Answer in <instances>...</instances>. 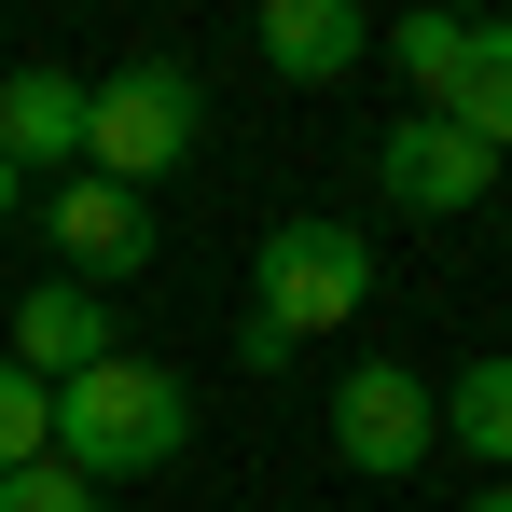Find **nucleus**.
Wrapping results in <instances>:
<instances>
[{
	"label": "nucleus",
	"instance_id": "obj_1",
	"mask_svg": "<svg viewBox=\"0 0 512 512\" xmlns=\"http://www.w3.org/2000/svg\"><path fill=\"white\" fill-rule=\"evenodd\" d=\"M180 443H194V388L167 360H139V346H111L97 374H70L56 416H42V457L84 471V485H139V471H167Z\"/></svg>",
	"mask_w": 512,
	"mask_h": 512
},
{
	"label": "nucleus",
	"instance_id": "obj_2",
	"mask_svg": "<svg viewBox=\"0 0 512 512\" xmlns=\"http://www.w3.org/2000/svg\"><path fill=\"white\" fill-rule=\"evenodd\" d=\"M374 305V236L360 222H263V250H250V319L263 333H346Z\"/></svg>",
	"mask_w": 512,
	"mask_h": 512
},
{
	"label": "nucleus",
	"instance_id": "obj_3",
	"mask_svg": "<svg viewBox=\"0 0 512 512\" xmlns=\"http://www.w3.org/2000/svg\"><path fill=\"white\" fill-rule=\"evenodd\" d=\"M194 125H208V97H194V70L180 56H139V70H111V84H84V180H167L180 153H194Z\"/></svg>",
	"mask_w": 512,
	"mask_h": 512
},
{
	"label": "nucleus",
	"instance_id": "obj_4",
	"mask_svg": "<svg viewBox=\"0 0 512 512\" xmlns=\"http://www.w3.org/2000/svg\"><path fill=\"white\" fill-rule=\"evenodd\" d=\"M333 457L360 485H402L443 457V388H429L416 360H346L333 374Z\"/></svg>",
	"mask_w": 512,
	"mask_h": 512
},
{
	"label": "nucleus",
	"instance_id": "obj_5",
	"mask_svg": "<svg viewBox=\"0 0 512 512\" xmlns=\"http://www.w3.org/2000/svg\"><path fill=\"white\" fill-rule=\"evenodd\" d=\"M42 250H56L70 291H111V277L153 263V208H139L125 180H84V167H70L56 194H42Z\"/></svg>",
	"mask_w": 512,
	"mask_h": 512
},
{
	"label": "nucleus",
	"instance_id": "obj_6",
	"mask_svg": "<svg viewBox=\"0 0 512 512\" xmlns=\"http://www.w3.org/2000/svg\"><path fill=\"white\" fill-rule=\"evenodd\" d=\"M374 180H388L416 222H471V208H485V180H499V153H485V139H457L443 111H402V125L374 139Z\"/></svg>",
	"mask_w": 512,
	"mask_h": 512
},
{
	"label": "nucleus",
	"instance_id": "obj_7",
	"mask_svg": "<svg viewBox=\"0 0 512 512\" xmlns=\"http://www.w3.org/2000/svg\"><path fill=\"white\" fill-rule=\"evenodd\" d=\"M0 360L56 402L70 374H97V360H111V305H97V291H70V277H42V291L14 305V346H0Z\"/></svg>",
	"mask_w": 512,
	"mask_h": 512
},
{
	"label": "nucleus",
	"instance_id": "obj_8",
	"mask_svg": "<svg viewBox=\"0 0 512 512\" xmlns=\"http://www.w3.org/2000/svg\"><path fill=\"white\" fill-rule=\"evenodd\" d=\"M374 56V14L360 0H263V70L277 84H346Z\"/></svg>",
	"mask_w": 512,
	"mask_h": 512
},
{
	"label": "nucleus",
	"instance_id": "obj_9",
	"mask_svg": "<svg viewBox=\"0 0 512 512\" xmlns=\"http://www.w3.org/2000/svg\"><path fill=\"white\" fill-rule=\"evenodd\" d=\"M0 167L28 180V167H84V84L70 70H0Z\"/></svg>",
	"mask_w": 512,
	"mask_h": 512
},
{
	"label": "nucleus",
	"instance_id": "obj_10",
	"mask_svg": "<svg viewBox=\"0 0 512 512\" xmlns=\"http://www.w3.org/2000/svg\"><path fill=\"white\" fill-rule=\"evenodd\" d=\"M457 139L512 153V14H471V56H457V97H443Z\"/></svg>",
	"mask_w": 512,
	"mask_h": 512
},
{
	"label": "nucleus",
	"instance_id": "obj_11",
	"mask_svg": "<svg viewBox=\"0 0 512 512\" xmlns=\"http://www.w3.org/2000/svg\"><path fill=\"white\" fill-rule=\"evenodd\" d=\"M443 443H457V457H485V471L512 485V346H485V360L443 388Z\"/></svg>",
	"mask_w": 512,
	"mask_h": 512
},
{
	"label": "nucleus",
	"instance_id": "obj_12",
	"mask_svg": "<svg viewBox=\"0 0 512 512\" xmlns=\"http://www.w3.org/2000/svg\"><path fill=\"white\" fill-rule=\"evenodd\" d=\"M457 56H471V14H402V84L443 111L457 97Z\"/></svg>",
	"mask_w": 512,
	"mask_h": 512
},
{
	"label": "nucleus",
	"instance_id": "obj_13",
	"mask_svg": "<svg viewBox=\"0 0 512 512\" xmlns=\"http://www.w3.org/2000/svg\"><path fill=\"white\" fill-rule=\"evenodd\" d=\"M0 512H97V485L56 471V457H28V471H0Z\"/></svg>",
	"mask_w": 512,
	"mask_h": 512
},
{
	"label": "nucleus",
	"instance_id": "obj_14",
	"mask_svg": "<svg viewBox=\"0 0 512 512\" xmlns=\"http://www.w3.org/2000/svg\"><path fill=\"white\" fill-rule=\"evenodd\" d=\"M42 416H56V402H42V388L0 360V471H28V457H42Z\"/></svg>",
	"mask_w": 512,
	"mask_h": 512
},
{
	"label": "nucleus",
	"instance_id": "obj_15",
	"mask_svg": "<svg viewBox=\"0 0 512 512\" xmlns=\"http://www.w3.org/2000/svg\"><path fill=\"white\" fill-rule=\"evenodd\" d=\"M471 512H512V485H485V499H471Z\"/></svg>",
	"mask_w": 512,
	"mask_h": 512
},
{
	"label": "nucleus",
	"instance_id": "obj_16",
	"mask_svg": "<svg viewBox=\"0 0 512 512\" xmlns=\"http://www.w3.org/2000/svg\"><path fill=\"white\" fill-rule=\"evenodd\" d=\"M0 222H14V167H0Z\"/></svg>",
	"mask_w": 512,
	"mask_h": 512
}]
</instances>
